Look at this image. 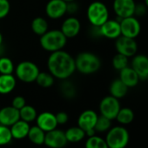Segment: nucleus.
Listing matches in <instances>:
<instances>
[{
	"label": "nucleus",
	"mask_w": 148,
	"mask_h": 148,
	"mask_svg": "<svg viewBox=\"0 0 148 148\" xmlns=\"http://www.w3.org/2000/svg\"><path fill=\"white\" fill-rule=\"evenodd\" d=\"M145 5L146 8H148V0H145Z\"/></svg>",
	"instance_id": "nucleus-42"
},
{
	"label": "nucleus",
	"mask_w": 148,
	"mask_h": 148,
	"mask_svg": "<svg viewBox=\"0 0 148 148\" xmlns=\"http://www.w3.org/2000/svg\"><path fill=\"white\" fill-rule=\"evenodd\" d=\"M86 148H109L106 140L95 135L88 138L86 143Z\"/></svg>",
	"instance_id": "nucleus-32"
},
{
	"label": "nucleus",
	"mask_w": 148,
	"mask_h": 148,
	"mask_svg": "<svg viewBox=\"0 0 148 148\" xmlns=\"http://www.w3.org/2000/svg\"><path fill=\"white\" fill-rule=\"evenodd\" d=\"M128 89L129 88L119 79H114L111 83L110 87H109V92H110L111 96L119 99L124 98L126 95Z\"/></svg>",
	"instance_id": "nucleus-22"
},
{
	"label": "nucleus",
	"mask_w": 148,
	"mask_h": 148,
	"mask_svg": "<svg viewBox=\"0 0 148 148\" xmlns=\"http://www.w3.org/2000/svg\"><path fill=\"white\" fill-rule=\"evenodd\" d=\"M119 24L122 36L135 39L139 35L141 31V25L139 21L134 16L121 18Z\"/></svg>",
	"instance_id": "nucleus-8"
},
{
	"label": "nucleus",
	"mask_w": 148,
	"mask_h": 148,
	"mask_svg": "<svg viewBox=\"0 0 148 148\" xmlns=\"http://www.w3.org/2000/svg\"><path fill=\"white\" fill-rule=\"evenodd\" d=\"M14 70V63L10 58L0 57V74H12Z\"/></svg>",
	"instance_id": "nucleus-30"
},
{
	"label": "nucleus",
	"mask_w": 148,
	"mask_h": 148,
	"mask_svg": "<svg viewBox=\"0 0 148 148\" xmlns=\"http://www.w3.org/2000/svg\"><path fill=\"white\" fill-rule=\"evenodd\" d=\"M3 40H4V38H3V35H2V33L0 32V45H3Z\"/></svg>",
	"instance_id": "nucleus-41"
},
{
	"label": "nucleus",
	"mask_w": 148,
	"mask_h": 148,
	"mask_svg": "<svg viewBox=\"0 0 148 148\" xmlns=\"http://www.w3.org/2000/svg\"><path fill=\"white\" fill-rule=\"evenodd\" d=\"M133 119H134V113L132 110L128 107L120 108L116 117L118 122H119L122 125H128L132 123Z\"/></svg>",
	"instance_id": "nucleus-28"
},
{
	"label": "nucleus",
	"mask_w": 148,
	"mask_h": 148,
	"mask_svg": "<svg viewBox=\"0 0 148 148\" xmlns=\"http://www.w3.org/2000/svg\"><path fill=\"white\" fill-rule=\"evenodd\" d=\"M65 3H69V2H72V1H75V0H63Z\"/></svg>",
	"instance_id": "nucleus-43"
},
{
	"label": "nucleus",
	"mask_w": 148,
	"mask_h": 148,
	"mask_svg": "<svg viewBox=\"0 0 148 148\" xmlns=\"http://www.w3.org/2000/svg\"><path fill=\"white\" fill-rule=\"evenodd\" d=\"M17 86V79L13 74H0V94L11 93Z\"/></svg>",
	"instance_id": "nucleus-20"
},
{
	"label": "nucleus",
	"mask_w": 148,
	"mask_h": 148,
	"mask_svg": "<svg viewBox=\"0 0 148 148\" xmlns=\"http://www.w3.org/2000/svg\"><path fill=\"white\" fill-rule=\"evenodd\" d=\"M56 116V119L58 122V125H64L65 123H67L68 121V114L64 112H59L57 114H55Z\"/></svg>",
	"instance_id": "nucleus-38"
},
{
	"label": "nucleus",
	"mask_w": 148,
	"mask_h": 148,
	"mask_svg": "<svg viewBox=\"0 0 148 148\" xmlns=\"http://www.w3.org/2000/svg\"><path fill=\"white\" fill-rule=\"evenodd\" d=\"M55 81V78L51 75L50 72L43 71L39 72L38 75L36 79V83L38 86L42 88H49L53 86Z\"/></svg>",
	"instance_id": "nucleus-26"
},
{
	"label": "nucleus",
	"mask_w": 148,
	"mask_h": 148,
	"mask_svg": "<svg viewBox=\"0 0 148 148\" xmlns=\"http://www.w3.org/2000/svg\"><path fill=\"white\" fill-rule=\"evenodd\" d=\"M100 36L109 39H116L121 36L119 21L114 19H108L101 26L99 27Z\"/></svg>",
	"instance_id": "nucleus-15"
},
{
	"label": "nucleus",
	"mask_w": 148,
	"mask_h": 148,
	"mask_svg": "<svg viewBox=\"0 0 148 148\" xmlns=\"http://www.w3.org/2000/svg\"><path fill=\"white\" fill-rule=\"evenodd\" d=\"M131 67L138 74L140 80L145 79L148 75V57L144 54H136L132 57Z\"/></svg>",
	"instance_id": "nucleus-14"
},
{
	"label": "nucleus",
	"mask_w": 148,
	"mask_h": 148,
	"mask_svg": "<svg viewBox=\"0 0 148 148\" xmlns=\"http://www.w3.org/2000/svg\"><path fill=\"white\" fill-rule=\"evenodd\" d=\"M20 119L19 110L13 106H5L0 110V124L6 126H12Z\"/></svg>",
	"instance_id": "nucleus-17"
},
{
	"label": "nucleus",
	"mask_w": 148,
	"mask_h": 148,
	"mask_svg": "<svg viewBox=\"0 0 148 148\" xmlns=\"http://www.w3.org/2000/svg\"><path fill=\"white\" fill-rule=\"evenodd\" d=\"M75 59L76 71L84 75H90L97 72L101 67L100 58L90 51H83L77 55Z\"/></svg>",
	"instance_id": "nucleus-2"
},
{
	"label": "nucleus",
	"mask_w": 148,
	"mask_h": 148,
	"mask_svg": "<svg viewBox=\"0 0 148 148\" xmlns=\"http://www.w3.org/2000/svg\"><path fill=\"white\" fill-rule=\"evenodd\" d=\"M79 11V5L75 3V1L69 2L66 5V13L73 15Z\"/></svg>",
	"instance_id": "nucleus-37"
},
{
	"label": "nucleus",
	"mask_w": 148,
	"mask_h": 148,
	"mask_svg": "<svg viewBox=\"0 0 148 148\" xmlns=\"http://www.w3.org/2000/svg\"><path fill=\"white\" fill-rule=\"evenodd\" d=\"M36 121H37V125L45 132L56 129L58 125L55 114L50 112H41L39 115L37 116Z\"/></svg>",
	"instance_id": "nucleus-16"
},
{
	"label": "nucleus",
	"mask_w": 148,
	"mask_h": 148,
	"mask_svg": "<svg viewBox=\"0 0 148 148\" xmlns=\"http://www.w3.org/2000/svg\"><path fill=\"white\" fill-rule=\"evenodd\" d=\"M30 127L31 126L28 122H25L22 119L18 120L10 128L12 135V138L22 139V138L27 137Z\"/></svg>",
	"instance_id": "nucleus-21"
},
{
	"label": "nucleus",
	"mask_w": 148,
	"mask_h": 148,
	"mask_svg": "<svg viewBox=\"0 0 148 148\" xmlns=\"http://www.w3.org/2000/svg\"><path fill=\"white\" fill-rule=\"evenodd\" d=\"M66 5L63 0H49L45 5V14L51 19H59L66 14Z\"/></svg>",
	"instance_id": "nucleus-11"
},
{
	"label": "nucleus",
	"mask_w": 148,
	"mask_h": 148,
	"mask_svg": "<svg viewBox=\"0 0 148 148\" xmlns=\"http://www.w3.org/2000/svg\"><path fill=\"white\" fill-rule=\"evenodd\" d=\"M11 11V4L9 0H0V19L6 18Z\"/></svg>",
	"instance_id": "nucleus-35"
},
{
	"label": "nucleus",
	"mask_w": 148,
	"mask_h": 148,
	"mask_svg": "<svg viewBox=\"0 0 148 148\" xmlns=\"http://www.w3.org/2000/svg\"><path fill=\"white\" fill-rule=\"evenodd\" d=\"M115 48L118 53L123 54L127 58H131L137 54L138 45L134 38H127L121 35L118 38H116Z\"/></svg>",
	"instance_id": "nucleus-9"
},
{
	"label": "nucleus",
	"mask_w": 148,
	"mask_h": 148,
	"mask_svg": "<svg viewBox=\"0 0 148 148\" xmlns=\"http://www.w3.org/2000/svg\"><path fill=\"white\" fill-rule=\"evenodd\" d=\"M12 135L9 126L0 124V145H5L11 142Z\"/></svg>",
	"instance_id": "nucleus-34"
},
{
	"label": "nucleus",
	"mask_w": 148,
	"mask_h": 148,
	"mask_svg": "<svg viewBox=\"0 0 148 148\" xmlns=\"http://www.w3.org/2000/svg\"><path fill=\"white\" fill-rule=\"evenodd\" d=\"M129 132L123 126H115L108 130L106 142L109 148H125L129 142Z\"/></svg>",
	"instance_id": "nucleus-6"
},
{
	"label": "nucleus",
	"mask_w": 148,
	"mask_h": 148,
	"mask_svg": "<svg viewBox=\"0 0 148 148\" xmlns=\"http://www.w3.org/2000/svg\"><path fill=\"white\" fill-rule=\"evenodd\" d=\"M14 71L16 79L26 84L35 82L38 73L40 72L38 66L34 62L28 60L18 63L15 67Z\"/></svg>",
	"instance_id": "nucleus-5"
},
{
	"label": "nucleus",
	"mask_w": 148,
	"mask_h": 148,
	"mask_svg": "<svg viewBox=\"0 0 148 148\" xmlns=\"http://www.w3.org/2000/svg\"><path fill=\"white\" fill-rule=\"evenodd\" d=\"M112 8L114 13L121 19L134 16L136 3L134 0H114Z\"/></svg>",
	"instance_id": "nucleus-10"
},
{
	"label": "nucleus",
	"mask_w": 148,
	"mask_h": 148,
	"mask_svg": "<svg viewBox=\"0 0 148 148\" xmlns=\"http://www.w3.org/2000/svg\"><path fill=\"white\" fill-rule=\"evenodd\" d=\"M145 80H147V82H148V75H147V77H146V79H145Z\"/></svg>",
	"instance_id": "nucleus-44"
},
{
	"label": "nucleus",
	"mask_w": 148,
	"mask_h": 148,
	"mask_svg": "<svg viewBox=\"0 0 148 148\" xmlns=\"http://www.w3.org/2000/svg\"><path fill=\"white\" fill-rule=\"evenodd\" d=\"M80 30H81V23L79 19L73 16L65 18L62 23L60 28V31L67 38V39L76 38L79 34Z\"/></svg>",
	"instance_id": "nucleus-12"
},
{
	"label": "nucleus",
	"mask_w": 148,
	"mask_h": 148,
	"mask_svg": "<svg viewBox=\"0 0 148 148\" xmlns=\"http://www.w3.org/2000/svg\"><path fill=\"white\" fill-rule=\"evenodd\" d=\"M47 68L51 75L58 79H68L76 71L75 59L64 50L51 52L47 59Z\"/></svg>",
	"instance_id": "nucleus-1"
},
{
	"label": "nucleus",
	"mask_w": 148,
	"mask_h": 148,
	"mask_svg": "<svg viewBox=\"0 0 148 148\" xmlns=\"http://www.w3.org/2000/svg\"><path fill=\"white\" fill-rule=\"evenodd\" d=\"M98 117V114L94 111L86 110L79 115L78 119V125L82 130L85 131V132L90 130H93Z\"/></svg>",
	"instance_id": "nucleus-18"
},
{
	"label": "nucleus",
	"mask_w": 148,
	"mask_h": 148,
	"mask_svg": "<svg viewBox=\"0 0 148 148\" xmlns=\"http://www.w3.org/2000/svg\"><path fill=\"white\" fill-rule=\"evenodd\" d=\"M119 79L128 88L135 87L140 80L138 74L131 66H126L125 68L119 71Z\"/></svg>",
	"instance_id": "nucleus-19"
},
{
	"label": "nucleus",
	"mask_w": 148,
	"mask_h": 148,
	"mask_svg": "<svg viewBox=\"0 0 148 148\" xmlns=\"http://www.w3.org/2000/svg\"><path fill=\"white\" fill-rule=\"evenodd\" d=\"M145 5H136V8H135V14L138 15V16H141V15H144V13L145 12Z\"/></svg>",
	"instance_id": "nucleus-39"
},
{
	"label": "nucleus",
	"mask_w": 148,
	"mask_h": 148,
	"mask_svg": "<svg viewBox=\"0 0 148 148\" xmlns=\"http://www.w3.org/2000/svg\"><path fill=\"white\" fill-rule=\"evenodd\" d=\"M65 137L68 142H79L80 140H82L85 136H86V132L84 130H82L79 126H73L69 128L65 132Z\"/></svg>",
	"instance_id": "nucleus-25"
},
{
	"label": "nucleus",
	"mask_w": 148,
	"mask_h": 148,
	"mask_svg": "<svg viewBox=\"0 0 148 148\" xmlns=\"http://www.w3.org/2000/svg\"><path fill=\"white\" fill-rule=\"evenodd\" d=\"M86 16L92 26L99 27L109 19V10L101 1H94L89 5Z\"/></svg>",
	"instance_id": "nucleus-4"
},
{
	"label": "nucleus",
	"mask_w": 148,
	"mask_h": 148,
	"mask_svg": "<svg viewBox=\"0 0 148 148\" xmlns=\"http://www.w3.org/2000/svg\"><path fill=\"white\" fill-rule=\"evenodd\" d=\"M19 116H20V119L30 123L36 119L38 113L36 109L32 106L25 105L24 107H22L19 110Z\"/></svg>",
	"instance_id": "nucleus-27"
},
{
	"label": "nucleus",
	"mask_w": 148,
	"mask_h": 148,
	"mask_svg": "<svg viewBox=\"0 0 148 148\" xmlns=\"http://www.w3.org/2000/svg\"><path fill=\"white\" fill-rule=\"evenodd\" d=\"M4 51H5V49H4V46H3V45H0V57H2V56H3Z\"/></svg>",
	"instance_id": "nucleus-40"
},
{
	"label": "nucleus",
	"mask_w": 148,
	"mask_h": 148,
	"mask_svg": "<svg viewBox=\"0 0 148 148\" xmlns=\"http://www.w3.org/2000/svg\"><path fill=\"white\" fill-rule=\"evenodd\" d=\"M60 92L65 99H73L76 96V88L71 81L64 79L60 85Z\"/></svg>",
	"instance_id": "nucleus-29"
},
{
	"label": "nucleus",
	"mask_w": 148,
	"mask_h": 148,
	"mask_svg": "<svg viewBox=\"0 0 148 148\" xmlns=\"http://www.w3.org/2000/svg\"><path fill=\"white\" fill-rule=\"evenodd\" d=\"M110 128H111V119H107L103 115L99 116L94 126V130L99 132H104L108 131Z\"/></svg>",
	"instance_id": "nucleus-33"
},
{
	"label": "nucleus",
	"mask_w": 148,
	"mask_h": 148,
	"mask_svg": "<svg viewBox=\"0 0 148 148\" xmlns=\"http://www.w3.org/2000/svg\"><path fill=\"white\" fill-rule=\"evenodd\" d=\"M67 142L64 132L60 130L54 129L45 132L44 144L51 148H62Z\"/></svg>",
	"instance_id": "nucleus-13"
},
{
	"label": "nucleus",
	"mask_w": 148,
	"mask_h": 148,
	"mask_svg": "<svg viewBox=\"0 0 148 148\" xmlns=\"http://www.w3.org/2000/svg\"><path fill=\"white\" fill-rule=\"evenodd\" d=\"M120 108L121 107L119 99L111 95L105 97L99 104V111L101 115L111 120L116 119Z\"/></svg>",
	"instance_id": "nucleus-7"
},
{
	"label": "nucleus",
	"mask_w": 148,
	"mask_h": 148,
	"mask_svg": "<svg viewBox=\"0 0 148 148\" xmlns=\"http://www.w3.org/2000/svg\"><path fill=\"white\" fill-rule=\"evenodd\" d=\"M39 44L45 51L51 53L63 50L67 44V38L60 30H48L40 36Z\"/></svg>",
	"instance_id": "nucleus-3"
},
{
	"label": "nucleus",
	"mask_w": 148,
	"mask_h": 148,
	"mask_svg": "<svg viewBox=\"0 0 148 148\" xmlns=\"http://www.w3.org/2000/svg\"><path fill=\"white\" fill-rule=\"evenodd\" d=\"M25 105H26L25 99L23 96H16V97H14V99L12 101V106H13L14 108H16L18 110H20Z\"/></svg>",
	"instance_id": "nucleus-36"
},
{
	"label": "nucleus",
	"mask_w": 148,
	"mask_h": 148,
	"mask_svg": "<svg viewBox=\"0 0 148 148\" xmlns=\"http://www.w3.org/2000/svg\"><path fill=\"white\" fill-rule=\"evenodd\" d=\"M27 137L33 144L40 145L44 144V142H45V132H44L38 125H35V126L30 127Z\"/></svg>",
	"instance_id": "nucleus-24"
},
{
	"label": "nucleus",
	"mask_w": 148,
	"mask_h": 148,
	"mask_svg": "<svg viewBox=\"0 0 148 148\" xmlns=\"http://www.w3.org/2000/svg\"><path fill=\"white\" fill-rule=\"evenodd\" d=\"M112 66L115 70L117 71H120L124 68H125L126 66H128L129 64V58H127L126 56L118 53L112 58Z\"/></svg>",
	"instance_id": "nucleus-31"
},
{
	"label": "nucleus",
	"mask_w": 148,
	"mask_h": 148,
	"mask_svg": "<svg viewBox=\"0 0 148 148\" xmlns=\"http://www.w3.org/2000/svg\"><path fill=\"white\" fill-rule=\"evenodd\" d=\"M31 27L33 33L38 36H42L49 30V25L47 20L42 17L35 18L32 22Z\"/></svg>",
	"instance_id": "nucleus-23"
}]
</instances>
